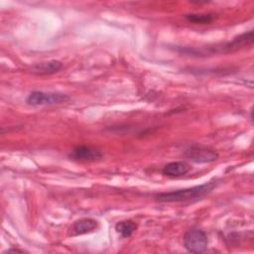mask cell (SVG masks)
<instances>
[{"instance_id":"ba28073f","label":"cell","mask_w":254,"mask_h":254,"mask_svg":"<svg viewBox=\"0 0 254 254\" xmlns=\"http://www.w3.org/2000/svg\"><path fill=\"white\" fill-rule=\"evenodd\" d=\"M190 171V166L185 161H176L166 164L162 170L163 175L170 178H178L188 174Z\"/></svg>"},{"instance_id":"7a4b0ae2","label":"cell","mask_w":254,"mask_h":254,"mask_svg":"<svg viewBox=\"0 0 254 254\" xmlns=\"http://www.w3.org/2000/svg\"><path fill=\"white\" fill-rule=\"evenodd\" d=\"M218 183L216 181L208 182L199 186H194L191 188L176 190L172 191H165L156 193L154 198L159 202H181L188 201L195 198H199L207 193H209L213 189L216 188Z\"/></svg>"},{"instance_id":"8fae6325","label":"cell","mask_w":254,"mask_h":254,"mask_svg":"<svg viewBox=\"0 0 254 254\" xmlns=\"http://www.w3.org/2000/svg\"><path fill=\"white\" fill-rule=\"evenodd\" d=\"M185 18L191 23L194 24H209L213 21L214 15L213 14H188Z\"/></svg>"},{"instance_id":"3957f363","label":"cell","mask_w":254,"mask_h":254,"mask_svg":"<svg viewBox=\"0 0 254 254\" xmlns=\"http://www.w3.org/2000/svg\"><path fill=\"white\" fill-rule=\"evenodd\" d=\"M208 238L200 228H190L184 235V246L190 253H202L206 251Z\"/></svg>"},{"instance_id":"8992f818","label":"cell","mask_w":254,"mask_h":254,"mask_svg":"<svg viewBox=\"0 0 254 254\" xmlns=\"http://www.w3.org/2000/svg\"><path fill=\"white\" fill-rule=\"evenodd\" d=\"M68 158L70 160L79 162H95L101 160L103 158V154L94 147L79 145L72 149L68 155Z\"/></svg>"},{"instance_id":"30bf717a","label":"cell","mask_w":254,"mask_h":254,"mask_svg":"<svg viewBox=\"0 0 254 254\" xmlns=\"http://www.w3.org/2000/svg\"><path fill=\"white\" fill-rule=\"evenodd\" d=\"M137 229V224L132 220H122L115 224V230L123 237H130Z\"/></svg>"},{"instance_id":"5b68a950","label":"cell","mask_w":254,"mask_h":254,"mask_svg":"<svg viewBox=\"0 0 254 254\" xmlns=\"http://www.w3.org/2000/svg\"><path fill=\"white\" fill-rule=\"evenodd\" d=\"M69 99V96L60 92H46L35 90L32 91L26 101L31 105H52L65 102Z\"/></svg>"},{"instance_id":"6da1fadb","label":"cell","mask_w":254,"mask_h":254,"mask_svg":"<svg viewBox=\"0 0 254 254\" xmlns=\"http://www.w3.org/2000/svg\"><path fill=\"white\" fill-rule=\"evenodd\" d=\"M254 42L253 31H248L236 36L231 41L216 43L201 47H181L177 48L180 54L187 55L189 57H211L215 55H225L240 51L244 48L251 47Z\"/></svg>"},{"instance_id":"9c48e42d","label":"cell","mask_w":254,"mask_h":254,"mask_svg":"<svg viewBox=\"0 0 254 254\" xmlns=\"http://www.w3.org/2000/svg\"><path fill=\"white\" fill-rule=\"evenodd\" d=\"M63 66H64V64L62 62L53 60V61H49V62L36 64L31 67V70L35 74L45 75V74L56 73V72L60 71L63 68Z\"/></svg>"},{"instance_id":"277c9868","label":"cell","mask_w":254,"mask_h":254,"mask_svg":"<svg viewBox=\"0 0 254 254\" xmlns=\"http://www.w3.org/2000/svg\"><path fill=\"white\" fill-rule=\"evenodd\" d=\"M184 156L194 163H211L216 161L219 155L214 149L193 144L186 149Z\"/></svg>"},{"instance_id":"52a82bcc","label":"cell","mask_w":254,"mask_h":254,"mask_svg":"<svg viewBox=\"0 0 254 254\" xmlns=\"http://www.w3.org/2000/svg\"><path fill=\"white\" fill-rule=\"evenodd\" d=\"M98 227V222L89 217L80 218L72 223L69 228V235H82L94 231Z\"/></svg>"}]
</instances>
